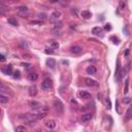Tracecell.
Wrapping results in <instances>:
<instances>
[{
	"mask_svg": "<svg viewBox=\"0 0 132 132\" xmlns=\"http://www.w3.org/2000/svg\"><path fill=\"white\" fill-rule=\"evenodd\" d=\"M54 106H55V109H56V112H57L58 115H62V114H63L64 105H63V103H62L60 100L56 99L55 101H54Z\"/></svg>",
	"mask_w": 132,
	"mask_h": 132,
	"instance_id": "obj_1",
	"label": "cell"
},
{
	"mask_svg": "<svg viewBox=\"0 0 132 132\" xmlns=\"http://www.w3.org/2000/svg\"><path fill=\"white\" fill-rule=\"evenodd\" d=\"M85 84H86L88 87H98L99 86V84L97 83L95 80H92V78H90V77L85 78Z\"/></svg>",
	"mask_w": 132,
	"mask_h": 132,
	"instance_id": "obj_2",
	"label": "cell"
},
{
	"mask_svg": "<svg viewBox=\"0 0 132 132\" xmlns=\"http://www.w3.org/2000/svg\"><path fill=\"white\" fill-rule=\"evenodd\" d=\"M41 87H42V89H45V90L51 89V88L53 87V81H52V80H50V78H46V80L43 81V83L41 84Z\"/></svg>",
	"mask_w": 132,
	"mask_h": 132,
	"instance_id": "obj_3",
	"label": "cell"
},
{
	"mask_svg": "<svg viewBox=\"0 0 132 132\" xmlns=\"http://www.w3.org/2000/svg\"><path fill=\"white\" fill-rule=\"evenodd\" d=\"M29 105H30L31 108L36 109V111H39V109L42 108L41 103H40V102H37V101H35V100H33V101H30V102H29Z\"/></svg>",
	"mask_w": 132,
	"mask_h": 132,
	"instance_id": "obj_4",
	"label": "cell"
},
{
	"mask_svg": "<svg viewBox=\"0 0 132 132\" xmlns=\"http://www.w3.org/2000/svg\"><path fill=\"white\" fill-rule=\"evenodd\" d=\"M60 17H61V12L58 11V10H56V11H54L51 15V17H50V20H51L52 22H56V21H58L59 19H60Z\"/></svg>",
	"mask_w": 132,
	"mask_h": 132,
	"instance_id": "obj_5",
	"label": "cell"
},
{
	"mask_svg": "<svg viewBox=\"0 0 132 132\" xmlns=\"http://www.w3.org/2000/svg\"><path fill=\"white\" fill-rule=\"evenodd\" d=\"M86 71H87V73H88V74L93 75V74H96V72H97V68H96L94 65H91V66H88L87 69H86Z\"/></svg>",
	"mask_w": 132,
	"mask_h": 132,
	"instance_id": "obj_6",
	"label": "cell"
},
{
	"mask_svg": "<svg viewBox=\"0 0 132 132\" xmlns=\"http://www.w3.org/2000/svg\"><path fill=\"white\" fill-rule=\"evenodd\" d=\"M78 97H80L81 99H90L91 95L86 91H80L78 92Z\"/></svg>",
	"mask_w": 132,
	"mask_h": 132,
	"instance_id": "obj_7",
	"label": "cell"
},
{
	"mask_svg": "<svg viewBox=\"0 0 132 132\" xmlns=\"http://www.w3.org/2000/svg\"><path fill=\"white\" fill-rule=\"evenodd\" d=\"M45 125H46V128H49V129H54L56 127V122L54 120H48V121H46Z\"/></svg>",
	"mask_w": 132,
	"mask_h": 132,
	"instance_id": "obj_8",
	"label": "cell"
},
{
	"mask_svg": "<svg viewBox=\"0 0 132 132\" xmlns=\"http://www.w3.org/2000/svg\"><path fill=\"white\" fill-rule=\"evenodd\" d=\"M81 51H83V49L78 46H73L70 48V52L72 53V54H80Z\"/></svg>",
	"mask_w": 132,
	"mask_h": 132,
	"instance_id": "obj_9",
	"label": "cell"
},
{
	"mask_svg": "<svg viewBox=\"0 0 132 132\" xmlns=\"http://www.w3.org/2000/svg\"><path fill=\"white\" fill-rule=\"evenodd\" d=\"M120 75H121V65H120V61L118 60L117 69H116V78H117L118 81H120Z\"/></svg>",
	"mask_w": 132,
	"mask_h": 132,
	"instance_id": "obj_10",
	"label": "cell"
},
{
	"mask_svg": "<svg viewBox=\"0 0 132 132\" xmlns=\"http://www.w3.org/2000/svg\"><path fill=\"white\" fill-rule=\"evenodd\" d=\"M36 94H37V88L35 86H31L29 88V95L31 97H34L36 96Z\"/></svg>",
	"mask_w": 132,
	"mask_h": 132,
	"instance_id": "obj_11",
	"label": "cell"
},
{
	"mask_svg": "<svg viewBox=\"0 0 132 132\" xmlns=\"http://www.w3.org/2000/svg\"><path fill=\"white\" fill-rule=\"evenodd\" d=\"M2 71L4 72L5 74H11L12 73V67H11V65H7V66H5V67H3L2 68Z\"/></svg>",
	"mask_w": 132,
	"mask_h": 132,
	"instance_id": "obj_12",
	"label": "cell"
},
{
	"mask_svg": "<svg viewBox=\"0 0 132 132\" xmlns=\"http://www.w3.org/2000/svg\"><path fill=\"white\" fill-rule=\"evenodd\" d=\"M81 18H83V19H86V20L90 19L91 15H92V14H91L89 10H83V11L81 12Z\"/></svg>",
	"mask_w": 132,
	"mask_h": 132,
	"instance_id": "obj_13",
	"label": "cell"
},
{
	"mask_svg": "<svg viewBox=\"0 0 132 132\" xmlns=\"http://www.w3.org/2000/svg\"><path fill=\"white\" fill-rule=\"evenodd\" d=\"M46 65H48L49 67H51V68H54L55 66H56V61L54 60V59L50 58V59L46 60Z\"/></svg>",
	"mask_w": 132,
	"mask_h": 132,
	"instance_id": "obj_14",
	"label": "cell"
},
{
	"mask_svg": "<svg viewBox=\"0 0 132 132\" xmlns=\"http://www.w3.org/2000/svg\"><path fill=\"white\" fill-rule=\"evenodd\" d=\"M92 119V114H85L81 116V121L83 122H88Z\"/></svg>",
	"mask_w": 132,
	"mask_h": 132,
	"instance_id": "obj_15",
	"label": "cell"
},
{
	"mask_svg": "<svg viewBox=\"0 0 132 132\" xmlns=\"http://www.w3.org/2000/svg\"><path fill=\"white\" fill-rule=\"evenodd\" d=\"M28 78H29L31 81H35L37 78H38V74L35 73V72H32V73H30L28 75Z\"/></svg>",
	"mask_w": 132,
	"mask_h": 132,
	"instance_id": "obj_16",
	"label": "cell"
},
{
	"mask_svg": "<svg viewBox=\"0 0 132 132\" xmlns=\"http://www.w3.org/2000/svg\"><path fill=\"white\" fill-rule=\"evenodd\" d=\"M102 32V28L101 27H94L92 29V33L95 34V35H98V34H100Z\"/></svg>",
	"mask_w": 132,
	"mask_h": 132,
	"instance_id": "obj_17",
	"label": "cell"
},
{
	"mask_svg": "<svg viewBox=\"0 0 132 132\" xmlns=\"http://www.w3.org/2000/svg\"><path fill=\"white\" fill-rule=\"evenodd\" d=\"M17 10L20 12V14H25V12L28 11V7L27 6H20V7L17 8Z\"/></svg>",
	"mask_w": 132,
	"mask_h": 132,
	"instance_id": "obj_18",
	"label": "cell"
},
{
	"mask_svg": "<svg viewBox=\"0 0 132 132\" xmlns=\"http://www.w3.org/2000/svg\"><path fill=\"white\" fill-rule=\"evenodd\" d=\"M7 22H8V24L12 25V26H18V21L15 20V18H9L7 20Z\"/></svg>",
	"mask_w": 132,
	"mask_h": 132,
	"instance_id": "obj_19",
	"label": "cell"
},
{
	"mask_svg": "<svg viewBox=\"0 0 132 132\" xmlns=\"http://www.w3.org/2000/svg\"><path fill=\"white\" fill-rule=\"evenodd\" d=\"M50 46H51L52 49H58L59 43L57 41H54V40H50Z\"/></svg>",
	"mask_w": 132,
	"mask_h": 132,
	"instance_id": "obj_20",
	"label": "cell"
},
{
	"mask_svg": "<svg viewBox=\"0 0 132 132\" xmlns=\"http://www.w3.org/2000/svg\"><path fill=\"white\" fill-rule=\"evenodd\" d=\"M0 102L1 103H7L8 102V97L1 94V95H0Z\"/></svg>",
	"mask_w": 132,
	"mask_h": 132,
	"instance_id": "obj_21",
	"label": "cell"
},
{
	"mask_svg": "<svg viewBox=\"0 0 132 132\" xmlns=\"http://www.w3.org/2000/svg\"><path fill=\"white\" fill-rule=\"evenodd\" d=\"M132 117V106H130L127 111V114H126V120H129Z\"/></svg>",
	"mask_w": 132,
	"mask_h": 132,
	"instance_id": "obj_22",
	"label": "cell"
},
{
	"mask_svg": "<svg viewBox=\"0 0 132 132\" xmlns=\"http://www.w3.org/2000/svg\"><path fill=\"white\" fill-rule=\"evenodd\" d=\"M128 86H129V78H126V81H125V89H124V93H128Z\"/></svg>",
	"mask_w": 132,
	"mask_h": 132,
	"instance_id": "obj_23",
	"label": "cell"
},
{
	"mask_svg": "<svg viewBox=\"0 0 132 132\" xmlns=\"http://www.w3.org/2000/svg\"><path fill=\"white\" fill-rule=\"evenodd\" d=\"M15 132H26V129L23 126H18L15 128Z\"/></svg>",
	"mask_w": 132,
	"mask_h": 132,
	"instance_id": "obj_24",
	"label": "cell"
},
{
	"mask_svg": "<svg viewBox=\"0 0 132 132\" xmlns=\"http://www.w3.org/2000/svg\"><path fill=\"white\" fill-rule=\"evenodd\" d=\"M37 18L40 19V20H46V15L43 14V12H42V14H38V15H37Z\"/></svg>",
	"mask_w": 132,
	"mask_h": 132,
	"instance_id": "obj_25",
	"label": "cell"
},
{
	"mask_svg": "<svg viewBox=\"0 0 132 132\" xmlns=\"http://www.w3.org/2000/svg\"><path fill=\"white\" fill-rule=\"evenodd\" d=\"M21 76V72L19 71V70H15V72H14V77L15 78H19Z\"/></svg>",
	"mask_w": 132,
	"mask_h": 132,
	"instance_id": "obj_26",
	"label": "cell"
},
{
	"mask_svg": "<svg viewBox=\"0 0 132 132\" xmlns=\"http://www.w3.org/2000/svg\"><path fill=\"white\" fill-rule=\"evenodd\" d=\"M23 57H24V59H31V58H32V56H31L30 54H24Z\"/></svg>",
	"mask_w": 132,
	"mask_h": 132,
	"instance_id": "obj_27",
	"label": "cell"
},
{
	"mask_svg": "<svg viewBox=\"0 0 132 132\" xmlns=\"http://www.w3.org/2000/svg\"><path fill=\"white\" fill-rule=\"evenodd\" d=\"M22 66L25 67V68H30L31 67V64H29V63H22Z\"/></svg>",
	"mask_w": 132,
	"mask_h": 132,
	"instance_id": "obj_28",
	"label": "cell"
},
{
	"mask_svg": "<svg viewBox=\"0 0 132 132\" xmlns=\"http://www.w3.org/2000/svg\"><path fill=\"white\" fill-rule=\"evenodd\" d=\"M112 40H114V43H116V45H119V39L118 38H116V37H112Z\"/></svg>",
	"mask_w": 132,
	"mask_h": 132,
	"instance_id": "obj_29",
	"label": "cell"
},
{
	"mask_svg": "<svg viewBox=\"0 0 132 132\" xmlns=\"http://www.w3.org/2000/svg\"><path fill=\"white\" fill-rule=\"evenodd\" d=\"M45 52H46V54H51V55H52V54H54V52H53L52 50H50V49H46Z\"/></svg>",
	"mask_w": 132,
	"mask_h": 132,
	"instance_id": "obj_30",
	"label": "cell"
},
{
	"mask_svg": "<svg viewBox=\"0 0 132 132\" xmlns=\"http://www.w3.org/2000/svg\"><path fill=\"white\" fill-rule=\"evenodd\" d=\"M104 29L105 30H112V26H111V25H109V24H107V25H105V27H104Z\"/></svg>",
	"mask_w": 132,
	"mask_h": 132,
	"instance_id": "obj_31",
	"label": "cell"
},
{
	"mask_svg": "<svg viewBox=\"0 0 132 132\" xmlns=\"http://www.w3.org/2000/svg\"><path fill=\"white\" fill-rule=\"evenodd\" d=\"M123 101H124L125 103H128V102H130V98H128V97H126V98H125V100H123Z\"/></svg>",
	"mask_w": 132,
	"mask_h": 132,
	"instance_id": "obj_32",
	"label": "cell"
},
{
	"mask_svg": "<svg viewBox=\"0 0 132 132\" xmlns=\"http://www.w3.org/2000/svg\"><path fill=\"white\" fill-rule=\"evenodd\" d=\"M107 104H108V108H111V106H112V105H111V102H109V100H108V98H107V99H106V105H107Z\"/></svg>",
	"mask_w": 132,
	"mask_h": 132,
	"instance_id": "obj_33",
	"label": "cell"
},
{
	"mask_svg": "<svg viewBox=\"0 0 132 132\" xmlns=\"http://www.w3.org/2000/svg\"><path fill=\"white\" fill-rule=\"evenodd\" d=\"M22 46H23V48H26V49H27V45H26V43H24V42H22Z\"/></svg>",
	"mask_w": 132,
	"mask_h": 132,
	"instance_id": "obj_34",
	"label": "cell"
},
{
	"mask_svg": "<svg viewBox=\"0 0 132 132\" xmlns=\"http://www.w3.org/2000/svg\"><path fill=\"white\" fill-rule=\"evenodd\" d=\"M5 60V58H4V56L1 55V61H4Z\"/></svg>",
	"mask_w": 132,
	"mask_h": 132,
	"instance_id": "obj_35",
	"label": "cell"
},
{
	"mask_svg": "<svg viewBox=\"0 0 132 132\" xmlns=\"http://www.w3.org/2000/svg\"><path fill=\"white\" fill-rule=\"evenodd\" d=\"M97 97H98V99H101V97H102V95H101V94H98V96H97Z\"/></svg>",
	"mask_w": 132,
	"mask_h": 132,
	"instance_id": "obj_36",
	"label": "cell"
},
{
	"mask_svg": "<svg viewBox=\"0 0 132 132\" xmlns=\"http://www.w3.org/2000/svg\"><path fill=\"white\" fill-rule=\"evenodd\" d=\"M33 132H40V130L39 129H36V130H34Z\"/></svg>",
	"mask_w": 132,
	"mask_h": 132,
	"instance_id": "obj_37",
	"label": "cell"
}]
</instances>
